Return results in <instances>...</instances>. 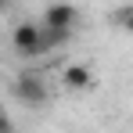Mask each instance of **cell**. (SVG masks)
Here are the masks:
<instances>
[{"mask_svg": "<svg viewBox=\"0 0 133 133\" xmlns=\"http://www.w3.org/2000/svg\"><path fill=\"white\" fill-rule=\"evenodd\" d=\"M11 94L18 97V104H25V108H40V104H47V79L43 76H32V72H25V76H18L15 83H11Z\"/></svg>", "mask_w": 133, "mask_h": 133, "instance_id": "obj_1", "label": "cell"}, {"mask_svg": "<svg viewBox=\"0 0 133 133\" xmlns=\"http://www.w3.org/2000/svg\"><path fill=\"white\" fill-rule=\"evenodd\" d=\"M0 133H18V130H15V122L7 119V111H4V108H0Z\"/></svg>", "mask_w": 133, "mask_h": 133, "instance_id": "obj_5", "label": "cell"}, {"mask_svg": "<svg viewBox=\"0 0 133 133\" xmlns=\"http://www.w3.org/2000/svg\"><path fill=\"white\" fill-rule=\"evenodd\" d=\"M61 79H65L68 90H90V87H94V72H90L87 65H68Z\"/></svg>", "mask_w": 133, "mask_h": 133, "instance_id": "obj_4", "label": "cell"}, {"mask_svg": "<svg viewBox=\"0 0 133 133\" xmlns=\"http://www.w3.org/2000/svg\"><path fill=\"white\" fill-rule=\"evenodd\" d=\"M11 47L18 58H40V25L36 22H22L11 32Z\"/></svg>", "mask_w": 133, "mask_h": 133, "instance_id": "obj_3", "label": "cell"}, {"mask_svg": "<svg viewBox=\"0 0 133 133\" xmlns=\"http://www.w3.org/2000/svg\"><path fill=\"white\" fill-rule=\"evenodd\" d=\"M43 29H50V32H65V36H72L76 32V25H79V11L72 7V4H47V11H43Z\"/></svg>", "mask_w": 133, "mask_h": 133, "instance_id": "obj_2", "label": "cell"}]
</instances>
